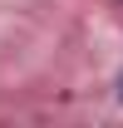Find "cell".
Wrapping results in <instances>:
<instances>
[{
  "mask_svg": "<svg viewBox=\"0 0 123 128\" xmlns=\"http://www.w3.org/2000/svg\"><path fill=\"white\" fill-rule=\"evenodd\" d=\"M118 98H123V74H118Z\"/></svg>",
  "mask_w": 123,
  "mask_h": 128,
  "instance_id": "cell-1",
  "label": "cell"
}]
</instances>
